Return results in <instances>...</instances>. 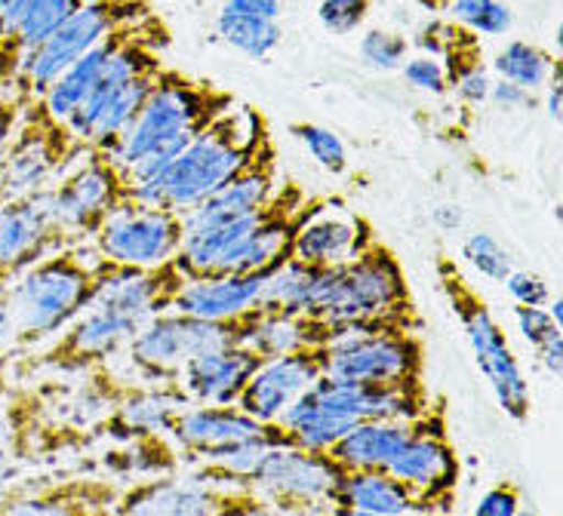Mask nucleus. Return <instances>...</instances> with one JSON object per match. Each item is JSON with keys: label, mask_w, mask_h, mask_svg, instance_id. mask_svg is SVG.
Returning a JSON list of instances; mask_svg holds the SVG:
<instances>
[{"label": "nucleus", "mask_w": 563, "mask_h": 516, "mask_svg": "<svg viewBox=\"0 0 563 516\" xmlns=\"http://www.w3.org/2000/svg\"><path fill=\"white\" fill-rule=\"evenodd\" d=\"M123 379L111 366L80 372V381H41L25 388H10L3 396L7 452L15 461H46V458L80 452L102 437V422L121 394Z\"/></svg>", "instance_id": "obj_1"}, {"label": "nucleus", "mask_w": 563, "mask_h": 516, "mask_svg": "<svg viewBox=\"0 0 563 516\" xmlns=\"http://www.w3.org/2000/svg\"><path fill=\"white\" fill-rule=\"evenodd\" d=\"M305 319L314 326L318 348L339 335L366 329L422 333V317L412 302L404 265L379 237L357 258L327 271L318 302Z\"/></svg>", "instance_id": "obj_2"}, {"label": "nucleus", "mask_w": 563, "mask_h": 516, "mask_svg": "<svg viewBox=\"0 0 563 516\" xmlns=\"http://www.w3.org/2000/svg\"><path fill=\"white\" fill-rule=\"evenodd\" d=\"M229 108L225 96L200 90L179 75H157L139 117L111 148L130 191L167 169L191 145V138Z\"/></svg>", "instance_id": "obj_3"}, {"label": "nucleus", "mask_w": 563, "mask_h": 516, "mask_svg": "<svg viewBox=\"0 0 563 516\" xmlns=\"http://www.w3.org/2000/svg\"><path fill=\"white\" fill-rule=\"evenodd\" d=\"M118 265L99 256L90 244L62 246L31 265L10 287L15 319V350L56 338L71 319L87 311Z\"/></svg>", "instance_id": "obj_4"}, {"label": "nucleus", "mask_w": 563, "mask_h": 516, "mask_svg": "<svg viewBox=\"0 0 563 516\" xmlns=\"http://www.w3.org/2000/svg\"><path fill=\"white\" fill-rule=\"evenodd\" d=\"M260 136L256 114L250 111L234 114L231 108H225L191 138V145L167 169H161L145 184H136L130 198L154 210L188 215L229 182L234 172L244 169Z\"/></svg>", "instance_id": "obj_5"}, {"label": "nucleus", "mask_w": 563, "mask_h": 516, "mask_svg": "<svg viewBox=\"0 0 563 516\" xmlns=\"http://www.w3.org/2000/svg\"><path fill=\"white\" fill-rule=\"evenodd\" d=\"M434 273H438V283H441L450 311L456 314L459 326L465 329V338L474 350V363L493 388L499 410L511 422L523 425L530 418V406H533L530 384L523 379V369L505 338L499 319L493 317L487 299L468 283L456 258H450L446 253L434 258Z\"/></svg>", "instance_id": "obj_6"}, {"label": "nucleus", "mask_w": 563, "mask_h": 516, "mask_svg": "<svg viewBox=\"0 0 563 516\" xmlns=\"http://www.w3.org/2000/svg\"><path fill=\"white\" fill-rule=\"evenodd\" d=\"M260 317V307L234 319H198L164 311L133 335V341L123 350V360L136 372L139 381H148V384L179 381V372L191 357H198L203 350L244 345Z\"/></svg>", "instance_id": "obj_7"}, {"label": "nucleus", "mask_w": 563, "mask_h": 516, "mask_svg": "<svg viewBox=\"0 0 563 516\" xmlns=\"http://www.w3.org/2000/svg\"><path fill=\"white\" fill-rule=\"evenodd\" d=\"M136 19V0L106 3V7H77L75 13L68 15V22H62V29L53 31L44 44L22 53L13 83H10V96H15V102L22 108L34 105L68 65H75L92 46L102 44L114 31L133 25Z\"/></svg>", "instance_id": "obj_8"}, {"label": "nucleus", "mask_w": 563, "mask_h": 516, "mask_svg": "<svg viewBox=\"0 0 563 516\" xmlns=\"http://www.w3.org/2000/svg\"><path fill=\"white\" fill-rule=\"evenodd\" d=\"M46 200L65 244H90L108 215L130 200V184L108 154L84 148L75 164L46 188Z\"/></svg>", "instance_id": "obj_9"}, {"label": "nucleus", "mask_w": 563, "mask_h": 516, "mask_svg": "<svg viewBox=\"0 0 563 516\" xmlns=\"http://www.w3.org/2000/svg\"><path fill=\"white\" fill-rule=\"evenodd\" d=\"M323 375L369 384L412 388L426 384V341L407 329H366L345 333L320 345Z\"/></svg>", "instance_id": "obj_10"}, {"label": "nucleus", "mask_w": 563, "mask_h": 516, "mask_svg": "<svg viewBox=\"0 0 563 516\" xmlns=\"http://www.w3.org/2000/svg\"><path fill=\"white\" fill-rule=\"evenodd\" d=\"M388 473H395L404 486H410L428 514H450L456 504L462 464L450 427H446V400L434 396L419 418H412L410 437L397 452Z\"/></svg>", "instance_id": "obj_11"}, {"label": "nucleus", "mask_w": 563, "mask_h": 516, "mask_svg": "<svg viewBox=\"0 0 563 516\" xmlns=\"http://www.w3.org/2000/svg\"><path fill=\"white\" fill-rule=\"evenodd\" d=\"M342 468L327 452L277 446L253 464L241 489L260 495L262 502L287 516H314L330 507Z\"/></svg>", "instance_id": "obj_12"}, {"label": "nucleus", "mask_w": 563, "mask_h": 516, "mask_svg": "<svg viewBox=\"0 0 563 516\" xmlns=\"http://www.w3.org/2000/svg\"><path fill=\"white\" fill-rule=\"evenodd\" d=\"M84 145L65 123L46 117L37 105L22 108L13 138L0 154V194L3 200L37 194L75 164Z\"/></svg>", "instance_id": "obj_13"}, {"label": "nucleus", "mask_w": 563, "mask_h": 516, "mask_svg": "<svg viewBox=\"0 0 563 516\" xmlns=\"http://www.w3.org/2000/svg\"><path fill=\"white\" fill-rule=\"evenodd\" d=\"M142 323L121 314L118 307L92 299L87 311H80L41 354L19 363V372H59L80 375L99 366H111L114 357H123Z\"/></svg>", "instance_id": "obj_14"}, {"label": "nucleus", "mask_w": 563, "mask_h": 516, "mask_svg": "<svg viewBox=\"0 0 563 516\" xmlns=\"http://www.w3.org/2000/svg\"><path fill=\"white\" fill-rule=\"evenodd\" d=\"M185 237V215L154 210L139 200H123L106 225L96 231L90 246L118 268H161L179 256Z\"/></svg>", "instance_id": "obj_15"}, {"label": "nucleus", "mask_w": 563, "mask_h": 516, "mask_svg": "<svg viewBox=\"0 0 563 516\" xmlns=\"http://www.w3.org/2000/svg\"><path fill=\"white\" fill-rule=\"evenodd\" d=\"M305 394L318 403L320 410L333 412L349 425L361 422H412L431 406L428 384L395 388V384H369V381H349L320 375Z\"/></svg>", "instance_id": "obj_16"}, {"label": "nucleus", "mask_w": 563, "mask_h": 516, "mask_svg": "<svg viewBox=\"0 0 563 516\" xmlns=\"http://www.w3.org/2000/svg\"><path fill=\"white\" fill-rule=\"evenodd\" d=\"M62 246L68 244L53 218L46 188L0 203V289L13 287L31 265Z\"/></svg>", "instance_id": "obj_17"}, {"label": "nucleus", "mask_w": 563, "mask_h": 516, "mask_svg": "<svg viewBox=\"0 0 563 516\" xmlns=\"http://www.w3.org/2000/svg\"><path fill=\"white\" fill-rule=\"evenodd\" d=\"M323 375V350L302 348L287 357H275L253 372L246 388L238 396V410L246 412L262 425H275L277 418Z\"/></svg>", "instance_id": "obj_18"}, {"label": "nucleus", "mask_w": 563, "mask_h": 516, "mask_svg": "<svg viewBox=\"0 0 563 516\" xmlns=\"http://www.w3.org/2000/svg\"><path fill=\"white\" fill-rule=\"evenodd\" d=\"M373 240L376 234L366 218L349 213L342 200L323 198V203L296 231L289 258L311 268H339L361 256Z\"/></svg>", "instance_id": "obj_19"}, {"label": "nucleus", "mask_w": 563, "mask_h": 516, "mask_svg": "<svg viewBox=\"0 0 563 516\" xmlns=\"http://www.w3.org/2000/svg\"><path fill=\"white\" fill-rule=\"evenodd\" d=\"M121 483L111 476L77 473L41 489L0 498V516H114Z\"/></svg>", "instance_id": "obj_20"}, {"label": "nucleus", "mask_w": 563, "mask_h": 516, "mask_svg": "<svg viewBox=\"0 0 563 516\" xmlns=\"http://www.w3.org/2000/svg\"><path fill=\"white\" fill-rule=\"evenodd\" d=\"M231 489L200 483L188 473L145 476L133 486H121L114 516H213L229 502Z\"/></svg>", "instance_id": "obj_21"}, {"label": "nucleus", "mask_w": 563, "mask_h": 516, "mask_svg": "<svg viewBox=\"0 0 563 516\" xmlns=\"http://www.w3.org/2000/svg\"><path fill=\"white\" fill-rule=\"evenodd\" d=\"M265 430L268 425L250 418L234 403L231 406L191 403L169 427V440L179 449V458L185 464H198V461H210V458L229 452L231 446L256 440Z\"/></svg>", "instance_id": "obj_22"}, {"label": "nucleus", "mask_w": 563, "mask_h": 516, "mask_svg": "<svg viewBox=\"0 0 563 516\" xmlns=\"http://www.w3.org/2000/svg\"><path fill=\"white\" fill-rule=\"evenodd\" d=\"M191 406L179 381L148 384V381H123L121 394L102 422V437L126 442L152 434H169L173 422Z\"/></svg>", "instance_id": "obj_23"}, {"label": "nucleus", "mask_w": 563, "mask_h": 516, "mask_svg": "<svg viewBox=\"0 0 563 516\" xmlns=\"http://www.w3.org/2000/svg\"><path fill=\"white\" fill-rule=\"evenodd\" d=\"M277 188L280 184L275 179V154L265 145V138L260 136L244 169L234 172L216 194H210L200 206H195L191 213L185 215V228L219 225V222H234V218L262 213L275 200Z\"/></svg>", "instance_id": "obj_24"}, {"label": "nucleus", "mask_w": 563, "mask_h": 516, "mask_svg": "<svg viewBox=\"0 0 563 516\" xmlns=\"http://www.w3.org/2000/svg\"><path fill=\"white\" fill-rule=\"evenodd\" d=\"M265 363L256 350L246 345L203 350L191 357L179 372V388L198 406H231L253 379V372Z\"/></svg>", "instance_id": "obj_25"}, {"label": "nucleus", "mask_w": 563, "mask_h": 516, "mask_svg": "<svg viewBox=\"0 0 563 516\" xmlns=\"http://www.w3.org/2000/svg\"><path fill=\"white\" fill-rule=\"evenodd\" d=\"M265 273H219L203 280H188L169 311L198 319H234L260 307Z\"/></svg>", "instance_id": "obj_26"}, {"label": "nucleus", "mask_w": 563, "mask_h": 516, "mask_svg": "<svg viewBox=\"0 0 563 516\" xmlns=\"http://www.w3.org/2000/svg\"><path fill=\"white\" fill-rule=\"evenodd\" d=\"M330 507L379 516L428 514L419 495L388 471H345L335 483Z\"/></svg>", "instance_id": "obj_27"}, {"label": "nucleus", "mask_w": 563, "mask_h": 516, "mask_svg": "<svg viewBox=\"0 0 563 516\" xmlns=\"http://www.w3.org/2000/svg\"><path fill=\"white\" fill-rule=\"evenodd\" d=\"M412 422H361L327 449L342 471H388L410 437Z\"/></svg>", "instance_id": "obj_28"}, {"label": "nucleus", "mask_w": 563, "mask_h": 516, "mask_svg": "<svg viewBox=\"0 0 563 516\" xmlns=\"http://www.w3.org/2000/svg\"><path fill=\"white\" fill-rule=\"evenodd\" d=\"M118 34L121 31H114L111 37H106L99 46H92L87 56H80L75 65H68L65 71H62L46 92L34 102V105L44 111L46 117H53L56 123H68L71 121V114H75L80 102L87 99V92L92 90V83H96V77L102 71V65L111 56V49L118 44Z\"/></svg>", "instance_id": "obj_29"}, {"label": "nucleus", "mask_w": 563, "mask_h": 516, "mask_svg": "<svg viewBox=\"0 0 563 516\" xmlns=\"http://www.w3.org/2000/svg\"><path fill=\"white\" fill-rule=\"evenodd\" d=\"M102 468L111 480L121 476H161V473L183 471L179 449L173 446L169 434H152V437H136V440L121 442L102 458Z\"/></svg>", "instance_id": "obj_30"}, {"label": "nucleus", "mask_w": 563, "mask_h": 516, "mask_svg": "<svg viewBox=\"0 0 563 516\" xmlns=\"http://www.w3.org/2000/svg\"><path fill=\"white\" fill-rule=\"evenodd\" d=\"M244 345L250 350H256L262 360H275V357H287L292 350L318 348V335H314V326L305 317L265 314L262 311V317L250 329Z\"/></svg>", "instance_id": "obj_31"}, {"label": "nucleus", "mask_w": 563, "mask_h": 516, "mask_svg": "<svg viewBox=\"0 0 563 516\" xmlns=\"http://www.w3.org/2000/svg\"><path fill=\"white\" fill-rule=\"evenodd\" d=\"M216 29L225 37V44L234 46L238 53H244L250 59H268L284 37V29L275 19L225 13V10L216 19Z\"/></svg>", "instance_id": "obj_32"}, {"label": "nucleus", "mask_w": 563, "mask_h": 516, "mask_svg": "<svg viewBox=\"0 0 563 516\" xmlns=\"http://www.w3.org/2000/svg\"><path fill=\"white\" fill-rule=\"evenodd\" d=\"M77 10V0H29L13 22V41L25 49L44 44L46 37Z\"/></svg>", "instance_id": "obj_33"}, {"label": "nucleus", "mask_w": 563, "mask_h": 516, "mask_svg": "<svg viewBox=\"0 0 563 516\" xmlns=\"http://www.w3.org/2000/svg\"><path fill=\"white\" fill-rule=\"evenodd\" d=\"M493 68H496V75L503 77V80H508V83H515V87L527 92L542 87L551 77V59L539 46L527 44V41L505 44L503 53L493 61Z\"/></svg>", "instance_id": "obj_34"}, {"label": "nucleus", "mask_w": 563, "mask_h": 516, "mask_svg": "<svg viewBox=\"0 0 563 516\" xmlns=\"http://www.w3.org/2000/svg\"><path fill=\"white\" fill-rule=\"evenodd\" d=\"M450 15L459 29L487 37H503L511 31V7L505 0H450Z\"/></svg>", "instance_id": "obj_35"}, {"label": "nucleus", "mask_w": 563, "mask_h": 516, "mask_svg": "<svg viewBox=\"0 0 563 516\" xmlns=\"http://www.w3.org/2000/svg\"><path fill=\"white\" fill-rule=\"evenodd\" d=\"M462 258L472 265L481 277H487L493 283H505V277L515 271V258L505 249L493 234L487 231H474L462 240Z\"/></svg>", "instance_id": "obj_36"}, {"label": "nucleus", "mask_w": 563, "mask_h": 516, "mask_svg": "<svg viewBox=\"0 0 563 516\" xmlns=\"http://www.w3.org/2000/svg\"><path fill=\"white\" fill-rule=\"evenodd\" d=\"M296 138L305 145V152L311 154V160H318V167L327 172H345L349 167V152L342 145V138L335 136L333 130H323L314 123H302V126H292Z\"/></svg>", "instance_id": "obj_37"}, {"label": "nucleus", "mask_w": 563, "mask_h": 516, "mask_svg": "<svg viewBox=\"0 0 563 516\" xmlns=\"http://www.w3.org/2000/svg\"><path fill=\"white\" fill-rule=\"evenodd\" d=\"M407 53H410V41L395 31L373 29L361 37V59L376 71H397L407 61Z\"/></svg>", "instance_id": "obj_38"}, {"label": "nucleus", "mask_w": 563, "mask_h": 516, "mask_svg": "<svg viewBox=\"0 0 563 516\" xmlns=\"http://www.w3.org/2000/svg\"><path fill=\"white\" fill-rule=\"evenodd\" d=\"M369 13V0H320L318 19L323 31H330L335 37H345L364 25Z\"/></svg>", "instance_id": "obj_39"}, {"label": "nucleus", "mask_w": 563, "mask_h": 516, "mask_svg": "<svg viewBox=\"0 0 563 516\" xmlns=\"http://www.w3.org/2000/svg\"><path fill=\"white\" fill-rule=\"evenodd\" d=\"M515 319H518L520 335L527 338L530 348H545L549 341L561 338L563 326L554 323L549 314V307H527V304H515Z\"/></svg>", "instance_id": "obj_40"}, {"label": "nucleus", "mask_w": 563, "mask_h": 516, "mask_svg": "<svg viewBox=\"0 0 563 516\" xmlns=\"http://www.w3.org/2000/svg\"><path fill=\"white\" fill-rule=\"evenodd\" d=\"M505 289H508V295H511V302L515 304H527V307H545L551 302V289L549 280L545 277H539L536 271H515L505 277Z\"/></svg>", "instance_id": "obj_41"}, {"label": "nucleus", "mask_w": 563, "mask_h": 516, "mask_svg": "<svg viewBox=\"0 0 563 516\" xmlns=\"http://www.w3.org/2000/svg\"><path fill=\"white\" fill-rule=\"evenodd\" d=\"M520 507H523V489L511 480H499L481 495L472 516H518Z\"/></svg>", "instance_id": "obj_42"}, {"label": "nucleus", "mask_w": 563, "mask_h": 516, "mask_svg": "<svg viewBox=\"0 0 563 516\" xmlns=\"http://www.w3.org/2000/svg\"><path fill=\"white\" fill-rule=\"evenodd\" d=\"M404 77H407V83L416 87V90L422 92H434V96H441L446 90V68H443L441 59H431V56H416V59H407L404 65Z\"/></svg>", "instance_id": "obj_43"}, {"label": "nucleus", "mask_w": 563, "mask_h": 516, "mask_svg": "<svg viewBox=\"0 0 563 516\" xmlns=\"http://www.w3.org/2000/svg\"><path fill=\"white\" fill-rule=\"evenodd\" d=\"M213 516H287L268 502H262L260 495L246 492V489H231L229 502L222 504Z\"/></svg>", "instance_id": "obj_44"}, {"label": "nucleus", "mask_w": 563, "mask_h": 516, "mask_svg": "<svg viewBox=\"0 0 563 516\" xmlns=\"http://www.w3.org/2000/svg\"><path fill=\"white\" fill-rule=\"evenodd\" d=\"M284 3L287 0H225V13H241V15H262V19H275L280 22L284 13Z\"/></svg>", "instance_id": "obj_45"}, {"label": "nucleus", "mask_w": 563, "mask_h": 516, "mask_svg": "<svg viewBox=\"0 0 563 516\" xmlns=\"http://www.w3.org/2000/svg\"><path fill=\"white\" fill-rule=\"evenodd\" d=\"M22 117V105L15 102V96L10 92H0V154L7 148V142L13 138L15 126Z\"/></svg>", "instance_id": "obj_46"}, {"label": "nucleus", "mask_w": 563, "mask_h": 516, "mask_svg": "<svg viewBox=\"0 0 563 516\" xmlns=\"http://www.w3.org/2000/svg\"><path fill=\"white\" fill-rule=\"evenodd\" d=\"M489 99L499 108H505V111H515V108H523L530 102V92L520 90L515 83H508V80H499V83L489 87Z\"/></svg>", "instance_id": "obj_47"}, {"label": "nucleus", "mask_w": 563, "mask_h": 516, "mask_svg": "<svg viewBox=\"0 0 563 516\" xmlns=\"http://www.w3.org/2000/svg\"><path fill=\"white\" fill-rule=\"evenodd\" d=\"M19 59H22V46L15 41H0V92H10Z\"/></svg>", "instance_id": "obj_48"}, {"label": "nucleus", "mask_w": 563, "mask_h": 516, "mask_svg": "<svg viewBox=\"0 0 563 516\" xmlns=\"http://www.w3.org/2000/svg\"><path fill=\"white\" fill-rule=\"evenodd\" d=\"M15 350V319L10 307V289H0V354Z\"/></svg>", "instance_id": "obj_49"}, {"label": "nucleus", "mask_w": 563, "mask_h": 516, "mask_svg": "<svg viewBox=\"0 0 563 516\" xmlns=\"http://www.w3.org/2000/svg\"><path fill=\"white\" fill-rule=\"evenodd\" d=\"M536 354H539L542 366L549 369V375L561 379V375H563V335H561V338H554V341H549L545 348L536 350Z\"/></svg>", "instance_id": "obj_50"}, {"label": "nucleus", "mask_w": 563, "mask_h": 516, "mask_svg": "<svg viewBox=\"0 0 563 516\" xmlns=\"http://www.w3.org/2000/svg\"><path fill=\"white\" fill-rule=\"evenodd\" d=\"M434 225L441 231L462 228V210H459L456 203H443V206L434 210Z\"/></svg>", "instance_id": "obj_51"}, {"label": "nucleus", "mask_w": 563, "mask_h": 516, "mask_svg": "<svg viewBox=\"0 0 563 516\" xmlns=\"http://www.w3.org/2000/svg\"><path fill=\"white\" fill-rule=\"evenodd\" d=\"M561 96H563L561 71L554 68V80L549 83V99H545V111H549V117L554 123H561Z\"/></svg>", "instance_id": "obj_52"}, {"label": "nucleus", "mask_w": 563, "mask_h": 516, "mask_svg": "<svg viewBox=\"0 0 563 516\" xmlns=\"http://www.w3.org/2000/svg\"><path fill=\"white\" fill-rule=\"evenodd\" d=\"M15 369V350L10 354H0V400L10 394V388H13V381H10V372Z\"/></svg>", "instance_id": "obj_53"}, {"label": "nucleus", "mask_w": 563, "mask_h": 516, "mask_svg": "<svg viewBox=\"0 0 563 516\" xmlns=\"http://www.w3.org/2000/svg\"><path fill=\"white\" fill-rule=\"evenodd\" d=\"M314 516H379V514H357V511H342V507H327ZM397 516H450V514H397Z\"/></svg>", "instance_id": "obj_54"}, {"label": "nucleus", "mask_w": 563, "mask_h": 516, "mask_svg": "<svg viewBox=\"0 0 563 516\" xmlns=\"http://www.w3.org/2000/svg\"><path fill=\"white\" fill-rule=\"evenodd\" d=\"M549 314H551V317H554V323H561V326H563V302H561V295H558V299H554V302L549 304Z\"/></svg>", "instance_id": "obj_55"}, {"label": "nucleus", "mask_w": 563, "mask_h": 516, "mask_svg": "<svg viewBox=\"0 0 563 516\" xmlns=\"http://www.w3.org/2000/svg\"><path fill=\"white\" fill-rule=\"evenodd\" d=\"M106 3H130V0H77V7H106Z\"/></svg>", "instance_id": "obj_56"}, {"label": "nucleus", "mask_w": 563, "mask_h": 516, "mask_svg": "<svg viewBox=\"0 0 563 516\" xmlns=\"http://www.w3.org/2000/svg\"><path fill=\"white\" fill-rule=\"evenodd\" d=\"M518 516H536V514H533V511H530V507H520Z\"/></svg>", "instance_id": "obj_57"}, {"label": "nucleus", "mask_w": 563, "mask_h": 516, "mask_svg": "<svg viewBox=\"0 0 563 516\" xmlns=\"http://www.w3.org/2000/svg\"><path fill=\"white\" fill-rule=\"evenodd\" d=\"M7 3H10V0H0V10H3V7H7Z\"/></svg>", "instance_id": "obj_58"}, {"label": "nucleus", "mask_w": 563, "mask_h": 516, "mask_svg": "<svg viewBox=\"0 0 563 516\" xmlns=\"http://www.w3.org/2000/svg\"><path fill=\"white\" fill-rule=\"evenodd\" d=\"M0 203H3V194H0Z\"/></svg>", "instance_id": "obj_59"}]
</instances>
